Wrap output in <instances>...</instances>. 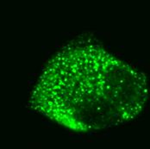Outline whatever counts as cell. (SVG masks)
Segmentation results:
<instances>
[{"instance_id": "6da1fadb", "label": "cell", "mask_w": 150, "mask_h": 149, "mask_svg": "<svg viewBox=\"0 0 150 149\" xmlns=\"http://www.w3.org/2000/svg\"><path fill=\"white\" fill-rule=\"evenodd\" d=\"M144 73L97 46H73L49 61L34 89L38 112L67 129L91 132L135 118L148 102Z\"/></svg>"}]
</instances>
